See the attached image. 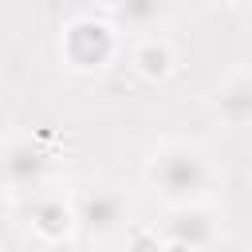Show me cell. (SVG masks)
Wrapping results in <instances>:
<instances>
[{
    "instance_id": "6da1fadb",
    "label": "cell",
    "mask_w": 252,
    "mask_h": 252,
    "mask_svg": "<svg viewBox=\"0 0 252 252\" xmlns=\"http://www.w3.org/2000/svg\"><path fill=\"white\" fill-rule=\"evenodd\" d=\"M142 173H146V185L169 209L197 205L213 189V161L193 142H161L158 150H150Z\"/></svg>"
},
{
    "instance_id": "7a4b0ae2",
    "label": "cell",
    "mask_w": 252,
    "mask_h": 252,
    "mask_svg": "<svg viewBox=\"0 0 252 252\" xmlns=\"http://www.w3.org/2000/svg\"><path fill=\"white\" fill-rule=\"evenodd\" d=\"M122 51L118 20L106 16H75L59 28V59L75 75H102Z\"/></svg>"
},
{
    "instance_id": "3957f363",
    "label": "cell",
    "mask_w": 252,
    "mask_h": 252,
    "mask_svg": "<svg viewBox=\"0 0 252 252\" xmlns=\"http://www.w3.org/2000/svg\"><path fill=\"white\" fill-rule=\"evenodd\" d=\"M79 228V209L75 201L51 193V189H39L28 205V232L39 240V244H63L71 240Z\"/></svg>"
},
{
    "instance_id": "277c9868",
    "label": "cell",
    "mask_w": 252,
    "mask_h": 252,
    "mask_svg": "<svg viewBox=\"0 0 252 252\" xmlns=\"http://www.w3.org/2000/svg\"><path fill=\"white\" fill-rule=\"evenodd\" d=\"M75 209H79V224L94 240L114 236L118 228H126V217H130V205H126V197L114 185H91V189H83L79 201H75Z\"/></svg>"
},
{
    "instance_id": "5b68a950",
    "label": "cell",
    "mask_w": 252,
    "mask_h": 252,
    "mask_svg": "<svg viewBox=\"0 0 252 252\" xmlns=\"http://www.w3.org/2000/svg\"><path fill=\"white\" fill-rule=\"evenodd\" d=\"M4 181H8V193L43 189L51 181V154L39 150L32 138H12L4 146Z\"/></svg>"
},
{
    "instance_id": "8992f818",
    "label": "cell",
    "mask_w": 252,
    "mask_h": 252,
    "mask_svg": "<svg viewBox=\"0 0 252 252\" xmlns=\"http://www.w3.org/2000/svg\"><path fill=\"white\" fill-rule=\"evenodd\" d=\"M161 236L165 240H177V244H189L197 252H209L217 244V236H220V217L205 201L181 205V209H169V220L161 224Z\"/></svg>"
},
{
    "instance_id": "52a82bcc",
    "label": "cell",
    "mask_w": 252,
    "mask_h": 252,
    "mask_svg": "<svg viewBox=\"0 0 252 252\" xmlns=\"http://www.w3.org/2000/svg\"><path fill=\"white\" fill-rule=\"evenodd\" d=\"M213 110L220 122L228 126H252V71H232L224 75L213 94H209Z\"/></svg>"
},
{
    "instance_id": "ba28073f",
    "label": "cell",
    "mask_w": 252,
    "mask_h": 252,
    "mask_svg": "<svg viewBox=\"0 0 252 252\" xmlns=\"http://www.w3.org/2000/svg\"><path fill=\"white\" fill-rule=\"evenodd\" d=\"M173 63H177V55H173V43H169L165 35H146V39L130 51V67H134L138 79H146V83L169 79V75H173Z\"/></svg>"
},
{
    "instance_id": "9c48e42d",
    "label": "cell",
    "mask_w": 252,
    "mask_h": 252,
    "mask_svg": "<svg viewBox=\"0 0 252 252\" xmlns=\"http://www.w3.org/2000/svg\"><path fill=\"white\" fill-rule=\"evenodd\" d=\"M169 12H173V0H122V8L114 12V20L122 28L146 32V28H158Z\"/></svg>"
},
{
    "instance_id": "30bf717a",
    "label": "cell",
    "mask_w": 252,
    "mask_h": 252,
    "mask_svg": "<svg viewBox=\"0 0 252 252\" xmlns=\"http://www.w3.org/2000/svg\"><path fill=\"white\" fill-rule=\"evenodd\" d=\"M122 252H165V236H161V228H154V224H134V228L126 232Z\"/></svg>"
},
{
    "instance_id": "8fae6325",
    "label": "cell",
    "mask_w": 252,
    "mask_h": 252,
    "mask_svg": "<svg viewBox=\"0 0 252 252\" xmlns=\"http://www.w3.org/2000/svg\"><path fill=\"white\" fill-rule=\"evenodd\" d=\"M94 4H98L102 12H118V8H122V0H94Z\"/></svg>"
},
{
    "instance_id": "7c38bea8",
    "label": "cell",
    "mask_w": 252,
    "mask_h": 252,
    "mask_svg": "<svg viewBox=\"0 0 252 252\" xmlns=\"http://www.w3.org/2000/svg\"><path fill=\"white\" fill-rule=\"evenodd\" d=\"M165 252H197V248H189V244H177V240H165Z\"/></svg>"
},
{
    "instance_id": "4fadbf2b",
    "label": "cell",
    "mask_w": 252,
    "mask_h": 252,
    "mask_svg": "<svg viewBox=\"0 0 252 252\" xmlns=\"http://www.w3.org/2000/svg\"><path fill=\"white\" fill-rule=\"evenodd\" d=\"M220 4H240V0H220Z\"/></svg>"
}]
</instances>
